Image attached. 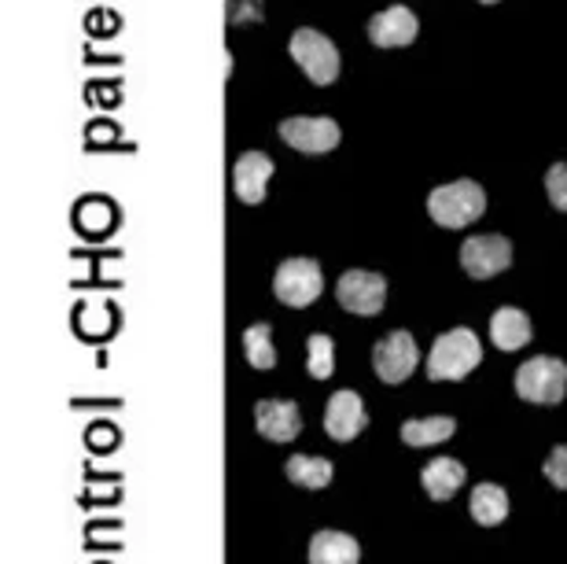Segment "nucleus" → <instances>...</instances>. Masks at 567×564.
I'll return each mask as SVG.
<instances>
[{"label": "nucleus", "instance_id": "nucleus-21", "mask_svg": "<svg viewBox=\"0 0 567 564\" xmlns=\"http://www.w3.org/2000/svg\"><path fill=\"white\" fill-rule=\"evenodd\" d=\"M306 369H310L313 380H328L336 373V343L328 332H313L310 340H306Z\"/></svg>", "mask_w": 567, "mask_h": 564}, {"label": "nucleus", "instance_id": "nucleus-11", "mask_svg": "<svg viewBox=\"0 0 567 564\" xmlns=\"http://www.w3.org/2000/svg\"><path fill=\"white\" fill-rule=\"evenodd\" d=\"M416 33H421V22L405 4H391L369 19V41L377 49H402L416 41Z\"/></svg>", "mask_w": 567, "mask_h": 564}, {"label": "nucleus", "instance_id": "nucleus-12", "mask_svg": "<svg viewBox=\"0 0 567 564\" xmlns=\"http://www.w3.org/2000/svg\"><path fill=\"white\" fill-rule=\"evenodd\" d=\"M255 428L262 432L269 443H291L302 432L299 406L284 399H262L255 402Z\"/></svg>", "mask_w": 567, "mask_h": 564}, {"label": "nucleus", "instance_id": "nucleus-15", "mask_svg": "<svg viewBox=\"0 0 567 564\" xmlns=\"http://www.w3.org/2000/svg\"><path fill=\"white\" fill-rule=\"evenodd\" d=\"M491 340L497 351H519L530 343V318L516 307H497L491 314Z\"/></svg>", "mask_w": 567, "mask_h": 564}, {"label": "nucleus", "instance_id": "nucleus-22", "mask_svg": "<svg viewBox=\"0 0 567 564\" xmlns=\"http://www.w3.org/2000/svg\"><path fill=\"white\" fill-rule=\"evenodd\" d=\"M262 4L266 0H225V19H229L233 27H247V22L262 19Z\"/></svg>", "mask_w": 567, "mask_h": 564}, {"label": "nucleus", "instance_id": "nucleus-14", "mask_svg": "<svg viewBox=\"0 0 567 564\" xmlns=\"http://www.w3.org/2000/svg\"><path fill=\"white\" fill-rule=\"evenodd\" d=\"M421 483L431 502H450L464 488V465L457 458H435L421 472Z\"/></svg>", "mask_w": 567, "mask_h": 564}, {"label": "nucleus", "instance_id": "nucleus-1", "mask_svg": "<svg viewBox=\"0 0 567 564\" xmlns=\"http://www.w3.org/2000/svg\"><path fill=\"white\" fill-rule=\"evenodd\" d=\"M483 211H486V192L483 185L468 182V177L431 188V196H427L431 222L442 225V229H464V225H472Z\"/></svg>", "mask_w": 567, "mask_h": 564}, {"label": "nucleus", "instance_id": "nucleus-25", "mask_svg": "<svg viewBox=\"0 0 567 564\" xmlns=\"http://www.w3.org/2000/svg\"><path fill=\"white\" fill-rule=\"evenodd\" d=\"M480 4H497V0H480Z\"/></svg>", "mask_w": 567, "mask_h": 564}, {"label": "nucleus", "instance_id": "nucleus-2", "mask_svg": "<svg viewBox=\"0 0 567 564\" xmlns=\"http://www.w3.org/2000/svg\"><path fill=\"white\" fill-rule=\"evenodd\" d=\"M483 362V343L472 329H450L442 332L427 355V377L431 380H464L475 366Z\"/></svg>", "mask_w": 567, "mask_h": 564}, {"label": "nucleus", "instance_id": "nucleus-20", "mask_svg": "<svg viewBox=\"0 0 567 564\" xmlns=\"http://www.w3.org/2000/svg\"><path fill=\"white\" fill-rule=\"evenodd\" d=\"M244 355L255 369H266V373L277 366V347H274V329H269V321L251 325V329L244 332Z\"/></svg>", "mask_w": 567, "mask_h": 564}, {"label": "nucleus", "instance_id": "nucleus-16", "mask_svg": "<svg viewBox=\"0 0 567 564\" xmlns=\"http://www.w3.org/2000/svg\"><path fill=\"white\" fill-rule=\"evenodd\" d=\"M361 546L347 532H317L310 539V564H358Z\"/></svg>", "mask_w": 567, "mask_h": 564}, {"label": "nucleus", "instance_id": "nucleus-8", "mask_svg": "<svg viewBox=\"0 0 567 564\" xmlns=\"http://www.w3.org/2000/svg\"><path fill=\"white\" fill-rule=\"evenodd\" d=\"M508 266H513V244L505 236L483 233V236H468L461 244V269L472 280H491Z\"/></svg>", "mask_w": 567, "mask_h": 564}, {"label": "nucleus", "instance_id": "nucleus-6", "mask_svg": "<svg viewBox=\"0 0 567 564\" xmlns=\"http://www.w3.org/2000/svg\"><path fill=\"white\" fill-rule=\"evenodd\" d=\"M336 299L347 314L377 318L383 310V302H388V280L380 274H369V269H347V274L336 280Z\"/></svg>", "mask_w": 567, "mask_h": 564}, {"label": "nucleus", "instance_id": "nucleus-18", "mask_svg": "<svg viewBox=\"0 0 567 564\" xmlns=\"http://www.w3.org/2000/svg\"><path fill=\"white\" fill-rule=\"evenodd\" d=\"M472 521L483 527H497L508 516V494L497 483H480L472 488V505H468Z\"/></svg>", "mask_w": 567, "mask_h": 564}, {"label": "nucleus", "instance_id": "nucleus-3", "mask_svg": "<svg viewBox=\"0 0 567 564\" xmlns=\"http://www.w3.org/2000/svg\"><path fill=\"white\" fill-rule=\"evenodd\" d=\"M516 394L535 406H557L567 394V366L553 355H538L516 369Z\"/></svg>", "mask_w": 567, "mask_h": 564}, {"label": "nucleus", "instance_id": "nucleus-10", "mask_svg": "<svg viewBox=\"0 0 567 564\" xmlns=\"http://www.w3.org/2000/svg\"><path fill=\"white\" fill-rule=\"evenodd\" d=\"M369 424V413L361 406V394L358 391H336L332 399L324 406V432L336 439V443H350L365 432Z\"/></svg>", "mask_w": 567, "mask_h": 564}, {"label": "nucleus", "instance_id": "nucleus-19", "mask_svg": "<svg viewBox=\"0 0 567 564\" xmlns=\"http://www.w3.org/2000/svg\"><path fill=\"white\" fill-rule=\"evenodd\" d=\"M453 432H457V421H453V417H416V421L402 424V443L405 447H435V443H446Z\"/></svg>", "mask_w": 567, "mask_h": 564}, {"label": "nucleus", "instance_id": "nucleus-7", "mask_svg": "<svg viewBox=\"0 0 567 564\" xmlns=\"http://www.w3.org/2000/svg\"><path fill=\"white\" fill-rule=\"evenodd\" d=\"M416 362H421V351H416V340L405 329L388 332L383 340L372 347V369L383 383H402L413 377Z\"/></svg>", "mask_w": 567, "mask_h": 564}, {"label": "nucleus", "instance_id": "nucleus-23", "mask_svg": "<svg viewBox=\"0 0 567 564\" xmlns=\"http://www.w3.org/2000/svg\"><path fill=\"white\" fill-rule=\"evenodd\" d=\"M542 472H546V480L557 491H567V443L549 450V458H546V465H542Z\"/></svg>", "mask_w": 567, "mask_h": 564}, {"label": "nucleus", "instance_id": "nucleus-4", "mask_svg": "<svg viewBox=\"0 0 567 564\" xmlns=\"http://www.w3.org/2000/svg\"><path fill=\"white\" fill-rule=\"evenodd\" d=\"M288 52L313 85H332L339 78V49L321 30H310V27L295 30L288 41Z\"/></svg>", "mask_w": 567, "mask_h": 564}, {"label": "nucleus", "instance_id": "nucleus-5", "mask_svg": "<svg viewBox=\"0 0 567 564\" xmlns=\"http://www.w3.org/2000/svg\"><path fill=\"white\" fill-rule=\"evenodd\" d=\"M324 291V277H321V266L313 258H288V263L277 266V277H274V296L284 302V307H310V302Z\"/></svg>", "mask_w": 567, "mask_h": 564}, {"label": "nucleus", "instance_id": "nucleus-13", "mask_svg": "<svg viewBox=\"0 0 567 564\" xmlns=\"http://www.w3.org/2000/svg\"><path fill=\"white\" fill-rule=\"evenodd\" d=\"M274 177V160L266 152H244L240 160L233 163V188L247 207L266 199V185Z\"/></svg>", "mask_w": 567, "mask_h": 564}, {"label": "nucleus", "instance_id": "nucleus-24", "mask_svg": "<svg viewBox=\"0 0 567 564\" xmlns=\"http://www.w3.org/2000/svg\"><path fill=\"white\" fill-rule=\"evenodd\" d=\"M546 192H549V203L557 211H567V163H553L549 174H546Z\"/></svg>", "mask_w": 567, "mask_h": 564}, {"label": "nucleus", "instance_id": "nucleus-9", "mask_svg": "<svg viewBox=\"0 0 567 564\" xmlns=\"http://www.w3.org/2000/svg\"><path fill=\"white\" fill-rule=\"evenodd\" d=\"M339 126L324 115H295L280 122V141L302 155H324L339 144Z\"/></svg>", "mask_w": 567, "mask_h": 564}, {"label": "nucleus", "instance_id": "nucleus-17", "mask_svg": "<svg viewBox=\"0 0 567 564\" xmlns=\"http://www.w3.org/2000/svg\"><path fill=\"white\" fill-rule=\"evenodd\" d=\"M284 476L306 491H324L328 483H332V461L313 458V454H295L284 461Z\"/></svg>", "mask_w": 567, "mask_h": 564}]
</instances>
